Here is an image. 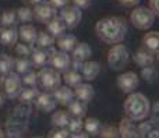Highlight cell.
<instances>
[{"label": "cell", "instance_id": "7c38bea8", "mask_svg": "<svg viewBox=\"0 0 159 138\" xmlns=\"http://www.w3.org/2000/svg\"><path fill=\"white\" fill-rule=\"evenodd\" d=\"M56 53V50L52 47H48V49H41V47H38V49H34L32 50V64H35V66H46L48 63H50V59H52V56Z\"/></svg>", "mask_w": 159, "mask_h": 138}, {"label": "cell", "instance_id": "52a82bcc", "mask_svg": "<svg viewBox=\"0 0 159 138\" xmlns=\"http://www.w3.org/2000/svg\"><path fill=\"white\" fill-rule=\"evenodd\" d=\"M21 78L17 73H8L4 74L0 80V88L8 98H16L21 92Z\"/></svg>", "mask_w": 159, "mask_h": 138}, {"label": "cell", "instance_id": "484cf974", "mask_svg": "<svg viewBox=\"0 0 159 138\" xmlns=\"http://www.w3.org/2000/svg\"><path fill=\"white\" fill-rule=\"evenodd\" d=\"M20 36L21 39L28 45H34L36 42V36H38V32H36L35 27L32 25H22L20 28Z\"/></svg>", "mask_w": 159, "mask_h": 138}, {"label": "cell", "instance_id": "8fae6325", "mask_svg": "<svg viewBox=\"0 0 159 138\" xmlns=\"http://www.w3.org/2000/svg\"><path fill=\"white\" fill-rule=\"evenodd\" d=\"M137 138H159V120L151 119L137 127Z\"/></svg>", "mask_w": 159, "mask_h": 138}, {"label": "cell", "instance_id": "ffe728a7", "mask_svg": "<svg viewBox=\"0 0 159 138\" xmlns=\"http://www.w3.org/2000/svg\"><path fill=\"white\" fill-rule=\"evenodd\" d=\"M53 96H55L56 102H59L60 105H63V106H67L73 99H74V92H73L69 87H61L60 85L55 91Z\"/></svg>", "mask_w": 159, "mask_h": 138}, {"label": "cell", "instance_id": "4fadbf2b", "mask_svg": "<svg viewBox=\"0 0 159 138\" xmlns=\"http://www.w3.org/2000/svg\"><path fill=\"white\" fill-rule=\"evenodd\" d=\"M50 64L55 70L57 71H67V69L71 64V60H70V56L67 55V52H63V50H59L50 59Z\"/></svg>", "mask_w": 159, "mask_h": 138}, {"label": "cell", "instance_id": "f546056e", "mask_svg": "<svg viewBox=\"0 0 159 138\" xmlns=\"http://www.w3.org/2000/svg\"><path fill=\"white\" fill-rule=\"evenodd\" d=\"M84 127H85V131L88 134H92V136H98L99 131H101V122L95 117H88L87 120L84 122Z\"/></svg>", "mask_w": 159, "mask_h": 138}, {"label": "cell", "instance_id": "74e56055", "mask_svg": "<svg viewBox=\"0 0 159 138\" xmlns=\"http://www.w3.org/2000/svg\"><path fill=\"white\" fill-rule=\"evenodd\" d=\"M70 137H71V133L69 130H66V128H60V127L53 128L48 134V138H70Z\"/></svg>", "mask_w": 159, "mask_h": 138}, {"label": "cell", "instance_id": "60d3db41", "mask_svg": "<svg viewBox=\"0 0 159 138\" xmlns=\"http://www.w3.org/2000/svg\"><path fill=\"white\" fill-rule=\"evenodd\" d=\"M32 47H31V45H25V43H17L16 46V52L17 55H20L21 57H25V56L31 55L32 53Z\"/></svg>", "mask_w": 159, "mask_h": 138}, {"label": "cell", "instance_id": "9c48e42d", "mask_svg": "<svg viewBox=\"0 0 159 138\" xmlns=\"http://www.w3.org/2000/svg\"><path fill=\"white\" fill-rule=\"evenodd\" d=\"M138 82H140V78L133 71L124 73V74L119 75V78H117V87L124 94H133L134 89H137Z\"/></svg>", "mask_w": 159, "mask_h": 138}, {"label": "cell", "instance_id": "1f68e13d", "mask_svg": "<svg viewBox=\"0 0 159 138\" xmlns=\"http://www.w3.org/2000/svg\"><path fill=\"white\" fill-rule=\"evenodd\" d=\"M14 67V60L7 55H0V74L4 75L11 73Z\"/></svg>", "mask_w": 159, "mask_h": 138}, {"label": "cell", "instance_id": "7dc6e473", "mask_svg": "<svg viewBox=\"0 0 159 138\" xmlns=\"http://www.w3.org/2000/svg\"><path fill=\"white\" fill-rule=\"evenodd\" d=\"M70 138H89L88 137V133L87 131H80V133H74V134H71V137Z\"/></svg>", "mask_w": 159, "mask_h": 138}, {"label": "cell", "instance_id": "bcb514c9", "mask_svg": "<svg viewBox=\"0 0 159 138\" xmlns=\"http://www.w3.org/2000/svg\"><path fill=\"white\" fill-rule=\"evenodd\" d=\"M152 119H157L159 120V100H157L152 108Z\"/></svg>", "mask_w": 159, "mask_h": 138}, {"label": "cell", "instance_id": "f6af8a7d", "mask_svg": "<svg viewBox=\"0 0 159 138\" xmlns=\"http://www.w3.org/2000/svg\"><path fill=\"white\" fill-rule=\"evenodd\" d=\"M119 2H120L121 4L127 6V7H133V6H137L141 0H119Z\"/></svg>", "mask_w": 159, "mask_h": 138}, {"label": "cell", "instance_id": "5b68a950", "mask_svg": "<svg viewBox=\"0 0 159 138\" xmlns=\"http://www.w3.org/2000/svg\"><path fill=\"white\" fill-rule=\"evenodd\" d=\"M130 21L138 29H149L155 22V14L148 7H137L131 11Z\"/></svg>", "mask_w": 159, "mask_h": 138}, {"label": "cell", "instance_id": "d590c367", "mask_svg": "<svg viewBox=\"0 0 159 138\" xmlns=\"http://www.w3.org/2000/svg\"><path fill=\"white\" fill-rule=\"evenodd\" d=\"M69 131L70 133H80V131H82V127H84V122H82L81 117H73L71 116V120H70L69 123Z\"/></svg>", "mask_w": 159, "mask_h": 138}, {"label": "cell", "instance_id": "b9f144b4", "mask_svg": "<svg viewBox=\"0 0 159 138\" xmlns=\"http://www.w3.org/2000/svg\"><path fill=\"white\" fill-rule=\"evenodd\" d=\"M149 8L155 16L159 17V0H149Z\"/></svg>", "mask_w": 159, "mask_h": 138}, {"label": "cell", "instance_id": "3957f363", "mask_svg": "<svg viewBox=\"0 0 159 138\" xmlns=\"http://www.w3.org/2000/svg\"><path fill=\"white\" fill-rule=\"evenodd\" d=\"M123 108L127 117H130L134 122L144 120L149 114V110H151L148 98L143 94H137V92H133V94L129 95Z\"/></svg>", "mask_w": 159, "mask_h": 138}, {"label": "cell", "instance_id": "f35d334b", "mask_svg": "<svg viewBox=\"0 0 159 138\" xmlns=\"http://www.w3.org/2000/svg\"><path fill=\"white\" fill-rule=\"evenodd\" d=\"M21 82L25 84L27 87H36V84H38V74L34 71L27 73V74L22 77Z\"/></svg>", "mask_w": 159, "mask_h": 138}, {"label": "cell", "instance_id": "4316f807", "mask_svg": "<svg viewBox=\"0 0 159 138\" xmlns=\"http://www.w3.org/2000/svg\"><path fill=\"white\" fill-rule=\"evenodd\" d=\"M38 95H39V91L35 88V87H28V88H25V89H21V92L18 94V99L21 103L31 105L32 102L36 100Z\"/></svg>", "mask_w": 159, "mask_h": 138}, {"label": "cell", "instance_id": "44dd1931", "mask_svg": "<svg viewBox=\"0 0 159 138\" xmlns=\"http://www.w3.org/2000/svg\"><path fill=\"white\" fill-rule=\"evenodd\" d=\"M154 53L149 52L147 49H140L135 52L134 55V61L137 66L140 67H148V66H152L154 63Z\"/></svg>", "mask_w": 159, "mask_h": 138}, {"label": "cell", "instance_id": "7a4b0ae2", "mask_svg": "<svg viewBox=\"0 0 159 138\" xmlns=\"http://www.w3.org/2000/svg\"><path fill=\"white\" fill-rule=\"evenodd\" d=\"M31 116V108L30 105L20 103L11 110L8 114L7 123H6V131H7L8 138H21L28 128Z\"/></svg>", "mask_w": 159, "mask_h": 138}, {"label": "cell", "instance_id": "c3c4849f", "mask_svg": "<svg viewBox=\"0 0 159 138\" xmlns=\"http://www.w3.org/2000/svg\"><path fill=\"white\" fill-rule=\"evenodd\" d=\"M31 3H32V4H41V3H45V0H30Z\"/></svg>", "mask_w": 159, "mask_h": 138}, {"label": "cell", "instance_id": "8d00e7d4", "mask_svg": "<svg viewBox=\"0 0 159 138\" xmlns=\"http://www.w3.org/2000/svg\"><path fill=\"white\" fill-rule=\"evenodd\" d=\"M17 17L21 20L22 22H30L34 18V11L28 7H21L17 10Z\"/></svg>", "mask_w": 159, "mask_h": 138}, {"label": "cell", "instance_id": "277c9868", "mask_svg": "<svg viewBox=\"0 0 159 138\" xmlns=\"http://www.w3.org/2000/svg\"><path fill=\"white\" fill-rule=\"evenodd\" d=\"M38 82L43 91L52 92L60 87L61 78L57 70L52 69V67H43L38 74Z\"/></svg>", "mask_w": 159, "mask_h": 138}, {"label": "cell", "instance_id": "f5cc1de1", "mask_svg": "<svg viewBox=\"0 0 159 138\" xmlns=\"http://www.w3.org/2000/svg\"><path fill=\"white\" fill-rule=\"evenodd\" d=\"M32 138H43V137H32Z\"/></svg>", "mask_w": 159, "mask_h": 138}, {"label": "cell", "instance_id": "5bb4252c", "mask_svg": "<svg viewBox=\"0 0 159 138\" xmlns=\"http://www.w3.org/2000/svg\"><path fill=\"white\" fill-rule=\"evenodd\" d=\"M56 99L53 95L48 94V92H45V94H39L38 98H36L35 100V105L36 108L39 109L41 112H52L53 109L56 108Z\"/></svg>", "mask_w": 159, "mask_h": 138}, {"label": "cell", "instance_id": "681fc988", "mask_svg": "<svg viewBox=\"0 0 159 138\" xmlns=\"http://www.w3.org/2000/svg\"><path fill=\"white\" fill-rule=\"evenodd\" d=\"M0 138H4V133H3L2 128H0Z\"/></svg>", "mask_w": 159, "mask_h": 138}, {"label": "cell", "instance_id": "836d02e7", "mask_svg": "<svg viewBox=\"0 0 159 138\" xmlns=\"http://www.w3.org/2000/svg\"><path fill=\"white\" fill-rule=\"evenodd\" d=\"M14 67H16L17 73L27 74V73H30L31 67H32V63H31L27 57H18L17 60H14Z\"/></svg>", "mask_w": 159, "mask_h": 138}, {"label": "cell", "instance_id": "83f0119b", "mask_svg": "<svg viewBox=\"0 0 159 138\" xmlns=\"http://www.w3.org/2000/svg\"><path fill=\"white\" fill-rule=\"evenodd\" d=\"M70 120H71V116H70L69 112L59 110V112H55L52 116V123L56 126V127H60V128L67 127Z\"/></svg>", "mask_w": 159, "mask_h": 138}, {"label": "cell", "instance_id": "ab89813d", "mask_svg": "<svg viewBox=\"0 0 159 138\" xmlns=\"http://www.w3.org/2000/svg\"><path fill=\"white\" fill-rule=\"evenodd\" d=\"M141 75H143L144 78H145L147 81H154L155 78H157V75H158V73H157V70H155V67H152V66H148V67H143V71H141Z\"/></svg>", "mask_w": 159, "mask_h": 138}, {"label": "cell", "instance_id": "7bdbcfd3", "mask_svg": "<svg viewBox=\"0 0 159 138\" xmlns=\"http://www.w3.org/2000/svg\"><path fill=\"white\" fill-rule=\"evenodd\" d=\"M69 0H50V4L53 6L55 8H63L67 6Z\"/></svg>", "mask_w": 159, "mask_h": 138}, {"label": "cell", "instance_id": "ba28073f", "mask_svg": "<svg viewBox=\"0 0 159 138\" xmlns=\"http://www.w3.org/2000/svg\"><path fill=\"white\" fill-rule=\"evenodd\" d=\"M81 17V8H78L77 6H66V7L61 8V18H63L66 27L70 28V29L75 28L80 24Z\"/></svg>", "mask_w": 159, "mask_h": 138}, {"label": "cell", "instance_id": "4dcf8cb0", "mask_svg": "<svg viewBox=\"0 0 159 138\" xmlns=\"http://www.w3.org/2000/svg\"><path fill=\"white\" fill-rule=\"evenodd\" d=\"M64 81H66V84L69 87H77L81 84L82 75L80 74L78 71H75V70H69V71H66V74H64Z\"/></svg>", "mask_w": 159, "mask_h": 138}, {"label": "cell", "instance_id": "e0dca14e", "mask_svg": "<svg viewBox=\"0 0 159 138\" xmlns=\"http://www.w3.org/2000/svg\"><path fill=\"white\" fill-rule=\"evenodd\" d=\"M92 55V50H91L89 45L85 43V42H81V43H77L75 47L73 49V60L74 61H80V63H84Z\"/></svg>", "mask_w": 159, "mask_h": 138}, {"label": "cell", "instance_id": "8992f818", "mask_svg": "<svg viewBox=\"0 0 159 138\" xmlns=\"http://www.w3.org/2000/svg\"><path fill=\"white\" fill-rule=\"evenodd\" d=\"M130 55L124 45H115L107 53V63L113 70H123L129 64Z\"/></svg>", "mask_w": 159, "mask_h": 138}, {"label": "cell", "instance_id": "d6986e66", "mask_svg": "<svg viewBox=\"0 0 159 138\" xmlns=\"http://www.w3.org/2000/svg\"><path fill=\"white\" fill-rule=\"evenodd\" d=\"M143 45L147 50L152 53L159 52V31H152L144 35L143 38Z\"/></svg>", "mask_w": 159, "mask_h": 138}, {"label": "cell", "instance_id": "9a60e30c", "mask_svg": "<svg viewBox=\"0 0 159 138\" xmlns=\"http://www.w3.org/2000/svg\"><path fill=\"white\" fill-rule=\"evenodd\" d=\"M119 133H120V138H137V127L134 124V120H131L130 117L121 119L119 124Z\"/></svg>", "mask_w": 159, "mask_h": 138}, {"label": "cell", "instance_id": "6da1fadb", "mask_svg": "<svg viewBox=\"0 0 159 138\" xmlns=\"http://www.w3.org/2000/svg\"><path fill=\"white\" fill-rule=\"evenodd\" d=\"M96 35L110 45H117L124 39L127 32L126 20L121 17H106L96 22Z\"/></svg>", "mask_w": 159, "mask_h": 138}, {"label": "cell", "instance_id": "f1b7e54d", "mask_svg": "<svg viewBox=\"0 0 159 138\" xmlns=\"http://www.w3.org/2000/svg\"><path fill=\"white\" fill-rule=\"evenodd\" d=\"M36 45L41 49H48V47H52L53 43H55V36L50 35L49 32H39L38 36H36Z\"/></svg>", "mask_w": 159, "mask_h": 138}, {"label": "cell", "instance_id": "ee69618b", "mask_svg": "<svg viewBox=\"0 0 159 138\" xmlns=\"http://www.w3.org/2000/svg\"><path fill=\"white\" fill-rule=\"evenodd\" d=\"M73 2H74V6H77L78 8H87L91 4V0H73Z\"/></svg>", "mask_w": 159, "mask_h": 138}, {"label": "cell", "instance_id": "30bf717a", "mask_svg": "<svg viewBox=\"0 0 159 138\" xmlns=\"http://www.w3.org/2000/svg\"><path fill=\"white\" fill-rule=\"evenodd\" d=\"M34 17L38 20L39 22H43V24H49L53 18L56 17V8L53 7L50 3H41V4H36L34 8Z\"/></svg>", "mask_w": 159, "mask_h": 138}, {"label": "cell", "instance_id": "d4e9b609", "mask_svg": "<svg viewBox=\"0 0 159 138\" xmlns=\"http://www.w3.org/2000/svg\"><path fill=\"white\" fill-rule=\"evenodd\" d=\"M69 108V113L73 117H84L87 114V102H82L80 99H73L71 102L67 105Z\"/></svg>", "mask_w": 159, "mask_h": 138}, {"label": "cell", "instance_id": "7402d4cb", "mask_svg": "<svg viewBox=\"0 0 159 138\" xmlns=\"http://www.w3.org/2000/svg\"><path fill=\"white\" fill-rule=\"evenodd\" d=\"M66 29H67V27H66V24H64L63 18L57 17V16L48 24V32H49L50 35H53L55 38H59V36L64 35V31Z\"/></svg>", "mask_w": 159, "mask_h": 138}, {"label": "cell", "instance_id": "816d5d0a", "mask_svg": "<svg viewBox=\"0 0 159 138\" xmlns=\"http://www.w3.org/2000/svg\"><path fill=\"white\" fill-rule=\"evenodd\" d=\"M157 59H158V60H159V52L157 53Z\"/></svg>", "mask_w": 159, "mask_h": 138}, {"label": "cell", "instance_id": "ac0fdd59", "mask_svg": "<svg viewBox=\"0 0 159 138\" xmlns=\"http://www.w3.org/2000/svg\"><path fill=\"white\" fill-rule=\"evenodd\" d=\"M95 91H93V87L91 84H80V85L74 87V96L77 99L82 100V102H89L92 100Z\"/></svg>", "mask_w": 159, "mask_h": 138}, {"label": "cell", "instance_id": "f907efd6", "mask_svg": "<svg viewBox=\"0 0 159 138\" xmlns=\"http://www.w3.org/2000/svg\"><path fill=\"white\" fill-rule=\"evenodd\" d=\"M3 102H4V100H3V96H2V95H0V106L3 105Z\"/></svg>", "mask_w": 159, "mask_h": 138}, {"label": "cell", "instance_id": "2e32d148", "mask_svg": "<svg viewBox=\"0 0 159 138\" xmlns=\"http://www.w3.org/2000/svg\"><path fill=\"white\" fill-rule=\"evenodd\" d=\"M99 71H101V66L96 61H84L81 67V75L84 77V80L92 81L98 77Z\"/></svg>", "mask_w": 159, "mask_h": 138}, {"label": "cell", "instance_id": "603a6c76", "mask_svg": "<svg viewBox=\"0 0 159 138\" xmlns=\"http://www.w3.org/2000/svg\"><path fill=\"white\" fill-rule=\"evenodd\" d=\"M77 43V38L71 33H64V35L57 38V46L63 52H73V49L75 47Z\"/></svg>", "mask_w": 159, "mask_h": 138}, {"label": "cell", "instance_id": "d6a6232c", "mask_svg": "<svg viewBox=\"0 0 159 138\" xmlns=\"http://www.w3.org/2000/svg\"><path fill=\"white\" fill-rule=\"evenodd\" d=\"M98 136L101 138H120V133H119L117 127L107 124V126H102Z\"/></svg>", "mask_w": 159, "mask_h": 138}, {"label": "cell", "instance_id": "e575fe53", "mask_svg": "<svg viewBox=\"0 0 159 138\" xmlns=\"http://www.w3.org/2000/svg\"><path fill=\"white\" fill-rule=\"evenodd\" d=\"M17 20V13L14 10H7L2 14L0 17V24H3L4 27H13L16 24Z\"/></svg>", "mask_w": 159, "mask_h": 138}, {"label": "cell", "instance_id": "cb8c5ba5", "mask_svg": "<svg viewBox=\"0 0 159 138\" xmlns=\"http://www.w3.org/2000/svg\"><path fill=\"white\" fill-rule=\"evenodd\" d=\"M17 36H18V32L14 27H6L3 29H0V42L6 46L16 45Z\"/></svg>", "mask_w": 159, "mask_h": 138}]
</instances>
